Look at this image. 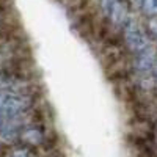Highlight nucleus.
Masks as SVG:
<instances>
[{
    "mask_svg": "<svg viewBox=\"0 0 157 157\" xmlns=\"http://www.w3.org/2000/svg\"><path fill=\"white\" fill-rule=\"evenodd\" d=\"M126 41L132 46V49L137 50V52H140V50H143V49L146 47V43H145V38H143V35L138 33V32H134V30H129V32H127Z\"/></svg>",
    "mask_w": 157,
    "mask_h": 157,
    "instance_id": "obj_1",
    "label": "nucleus"
},
{
    "mask_svg": "<svg viewBox=\"0 0 157 157\" xmlns=\"http://www.w3.org/2000/svg\"><path fill=\"white\" fill-rule=\"evenodd\" d=\"M143 8H145V13L149 16H155L157 14V0H145L143 2Z\"/></svg>",
    "mask_w": 157,
    "mask_h": 157,
    "instance_id": "obj_2",
    "label": "nucleus"
},
{
    "mask_svg": "<svg viewBox=\"0 0 157 157\" xmlns=\"http://www.w3.org/2000/svg\"><path fill=\"white\" fill-rule=\"evenodd\" d=\"M13 157H29V155H27V151L25 149H19V151H16L14 154H13Z\"/></svg>",
    "mask_w": 157,
    "mask_h": 157,
    "instance_id": "obj_3",
    "label": "nucleus"
},
{
    "mask_svg": "<svg viewBox=\"0 0 157 157\" xmlns=\"http://www.w3.org/2000/svg\"><path fill=\"white\" fill-rule=\"evenodd\" d=\"M3 126V118H2V115H0V127Z\"/></svg>",
    "mask_w": 157,
    "mask_h": 157,
    "instance_id": "obj_4",
    "label": "nucleus"
}]
</instances>
